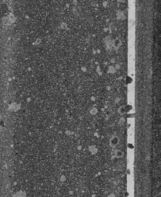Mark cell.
<instances>
[{
  "label": "cell",
  "instance_id": "8992f818",
  "mask_svg": "<svg viewBox=\"0 0 161 197\" xmlns=\"http://www.w3.org/2000/svg\"><path fill=\"white\" fill-rule=\"evenodd\" d=\"M115 72H116V69H115L113 66H110V67H109L108 72H110V73H114Z\"/></svg>",
  "mask_w": 161,
  "mask_h": 197
},
{
  "label": "cell",
  "instance_id": "6da1fadb",
  "mask_svg": "<svg viewBox=\"0 0 161 197\" xmlns=\"http://www.w3.org/2000/svg\"><path fill=\"white\" fill-rule=\"evenodd\" d=\"M119 137L116 136H114L110 139V145L112 146V147H116V146L118 145V143H119Z\"/></svg>",
  "mask_w": 161,
  "mask_h": 197
},
{
  "label": "cell",
  "instance_id": "5b68a950",
  "mask_svg": "<svg viewBox=\"0 0 161 197\" xmlns=\"http://www.w3.org/2000/svg\"><path fill=\"white\" fill-rule=\"evenodd\" d=\"M13 197H26V192H19L16 193Z\"/></svg>",
  "mask_w": 161,
  "mask_h": 197
},
{
  "label": "cell",
  "instance_id": "52a82bcc",
  "mask_svg": "<svg viewBox=\"0 0 161 197\" xmlns=\"http://www.w3.org/2000/svg\"><path fill=\"white\" fill-rule=\"evenodd\" d=\"M117 17L119 19H123L124 18V14L123 13V12H118L117 13Z\"/></svg>",
  "mask_w": 161,
  "mask_h": 197
},
{
  "label": "cell",
  "instance_id": "ba28073f",
  "mask_svg": "<svg viewBox=\"0 0 161 197\" xmlns=\"http://www.w3.org/2000/svg\"><path fill=\"white\" fill-rule=\"evenodd\" d=\"M107 197H115V195H113V194H110V195H108V196H107Z\"/></svg>",
  "mask_w": 161,
  "mask_h": 197
},
{
  "label": "cell",
  "instance_id": "7a4b0ae2",
  "mask_svg": "<svg viewBox=\"0 0 161 197\" xmlns=\"http://www.w3.org/2000/svg\"><path fill=\"white\" fill-rule=\"evenodd\" d=\"M121 46V41H120V39H119V38H115L114 40L113 41V46L114 47L115 49H119V46Z\"/></svg>",
  "mask_w": 161,
  "mask_h": 197
},
{
  "label": "cell",
  "instance_id": "3957f363",
  "mask_svg": "<svg viewBox=\"0 0 161 197\" xmlns=\"http://www.w3.org/2000/svg\"><path fill=\"white\" fill-rule=\"evenodd\" d=\"M114 155L116 158H122L123 156V152L120 149H116L114 152Z\"/></svg>",
  "mask_w": 161,
  "mask_h": 197
},
{
  "label": "cell",
  "instance_id": "277c9868",
  "mask_svg": "<svg viewBox=\"0 0 161 197\" xmlns=\"http://www.w3.org/2000/svg\"><path fill=\"white\" fill-rule=\"evenodd\" d=\"M125 112H126V106H121L120 107H119V109H118V112H119V114H121V115H123V114L125 113Z\"/></svg>",
  "mask_w": 161,
  "mask_h": 197
}]
</instances>
